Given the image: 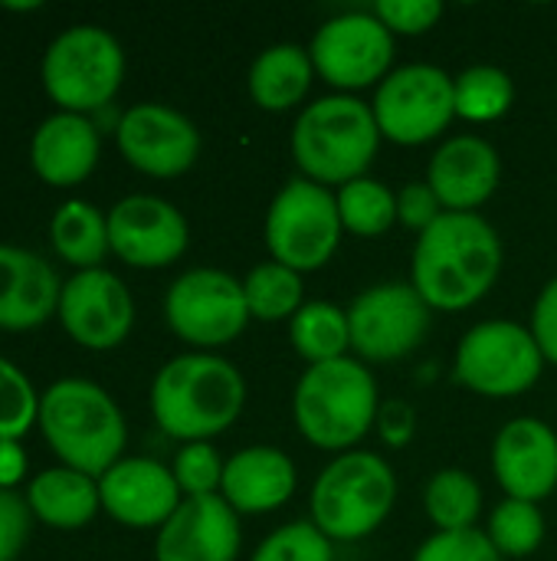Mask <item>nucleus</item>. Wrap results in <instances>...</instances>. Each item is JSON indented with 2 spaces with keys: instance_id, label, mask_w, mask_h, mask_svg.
I'll use <instances>...</instances> for the list:
<instances>
[{
  "instance_id": "25",
  "label": "nucleus",
  "mask_w": 557,
  "mask_h": 561,
  "mask_svg": "<svg viewBox=\"0 0 557 561\" xmlns=\"http://www.w3.org/2000/svg\"><path fill=\"white\" fill-rule=\"evenodd\" d=\"M26 503L36 519H43L49 529H62V533L89 526L95 519V513L102 510L98 480H92L79 470H69V467L43 470L30 483Z\"/></svg>"
},
{
  "instance_id": "35",
  "label": "nucleus",
  "mask_w": 557,
  "mask_h": 561,
  "mask_svg": "<svg viewBox=\"0 0 557 561\" xmlns=\"http://www.w3.org/2000/svg\"><path fill=\"white\" fill-rule=\"evenodd\" d=\"M223 460L217 454L213 444H184L174 457V480L184 493V500L190 496H217L220 483H223Z\"/></svg>"
},
{
  "instance_id": "21",
  "label": "nucleus",
  "mask_w": 557,
  "mask_h": 561,
  "mask_svg": "<svg viewBox=\"0 0 557 561\" xmlns=\"http://www.w3.org/2000/svg\"><path fill=\"white\" fill-rule=\"evenodd\" d=\"M62 296V283L56 270L23 250L0 243V329L26 332L56 316Z\"/></svg>"
},
{
  "instance_id": "39",
  "label": "nucleus",
  "mask_w": 557,
  "mask_h": 561,
  "mask_svg": "<svg viewBox=\"0 0 557 561\" xmlns=\"http://www.w3.org/2000/svg\"><path fill=\"white\" fill-rule=\"evenodd\" d=\"M30 503L13 490H0V561H16L30 536Z\"/></svg>"
},
{
  "instance_id": "31",
  "label": "nucleus",
  "mask_w": 557,
  "mask_h": 561,
  "mask_svg": "<svg viewBox=\"0 0 557 561\" xmlns=\"http://www.w3.org/2000/svg\"><path fill=\"white\" fill-rule=\"evenodd\" d=\"M243 296H246L250 319H259V322H286L305 306L302 302V276L276 260L256 263L246 273Z\"/></svg>"
},
{
  "instance_id": "29",
  "label": "nucleus",
  "mask_w": 557,
  "mask_h": 561,
  "mask_svg": "<svg viewBox=\"0 0 557 561\" xmlns=\"http://www.w3.org/2000/svg\"><path fill=\"white\" fill-rule=\"evenodd\" d=\"M453 95H456V118L486 125L509 115L515 102V82L506 69L483 62L453 76Z\"/></svg>"
},
{
  "instance_id": "23",
  "label": "nucleus",
  "mask_w": 557,
  "mask_h": 561,
  "mask_svg": "<svg viewBox=\"0 0 557 561\" xmlns=\"http://www.w3.org/2000/svg\"><path fill=\"white\" fill-rule=\"evenodd\" d=\"M102 138L89 115L56 112L33 131L30 164L53 187L82 184L98 164Z\"/></svg>"
},
{
  "instance_id": "5",
  "label": "nucleus",
  "mask_w": 557,
  "mask_h": 561,
  "mask_svg": "<svg viewBox=\"0 0 557 561\" xmlns=\"http://www.w3.org/2000/svg\"><path fill=\"white\" fill-rule=\"evenodd\" d=\"M39 427L62 467L92 480L108 473L125 450V414L105 388L85 378H62L39 398Z\"/></svg>"
},
{
  "instance_id": "19",
  "label": "nucleus",
  "mask_w": 557,
  "mask_h": 561,
  "mask_svg": "<svg viewBox=\"0 0 557 561\" xmlns=\"http://www.w3.org/2000/svg\"><path fill=\"white\" fill-rule=\"evenodd\" d=\"M243 546L240 516L217 496H190L158 529L154 561H236Z\"/></svg>"
},
{
  "instance_id": "9",
  "label": "nucleus",
  "mask_w": 557,
  "mask_h": 561,
  "mask_svg": "<svg viewBox=\"0 0 557 561\" xmlns=\"http://www.w3.org/2000/svg\"><path fill=\"white\" fill-rule=\"evenodd\" d=\"M545 355L529 325L512 319H489L473 325L453 358V375L463 388L483 398H519L538 385Z\"/></svg>"
},
{
  "instance_id": "13",
  "label": "nucleus",
  "mask_w": 557,
  "mask_h": 561,
  "mask_svg": "<svg viewBox=\"0 0 557 561\" xmlns=\"http://www.w3.org/2000/svg\"><path fill=\"white\" fill-rule=\"evenodd\" d=\"M430 312L410 283H378L348 306L351 352L364 365L407 358L427 339Z\"/></svg>"
},
{
  "instance_id": "26",
  "label": "nucleus",
  "mask_w": 557,
  "mask_h": 561,
  "mask_svg": "<svg viewBox=\"0 0 557 561\" xmlns=\"http://www.w3.org/2000/svg\"><path fill=\"white\" fill-rule=\"evenodd\" d=\"M49 237L56 253L72 263L79 273L82 270H98L105 260L108 247V217H102L98 207L89 201H66L49 224Z\"/></svg>"
},
{
  "instance_id": "42",
  "label": "nucleus",
  "mask_w": 557,
  "mask_h": 561,
  "mask_svg": "<svg viewBox=\"0 0 557 561\" xmlns=\"http://www.w3.org/2000/svg\"><path fill=\"white\" fill-rule=\"evenodd\" d=\"M26 457L16 447V440H0V490H10L13 483L23 480Z\"/></svg>"
},
{
  "instance_id": "6",
  "label": "nucleus",
  "mask_w": 557,
  "mask_h": 561,
  "mask_svg": "<svg viewBox=\"0 0 557 561\" xmlns=\"http://www.w3.org/2000/svg\"><path fill=\"white\" fill-rule=\"evenodd\" d=\"M394 503L397 477L391 463L371 450H348L318 473L309 513L332 542H358L387 523Z\"/></svg>"
},
{
  "instance_id": "36",
  "label": "nucleus",
  "mask_w": 557,
  "mask_h": 561,
  "mask_svg": "<svg viewBox=\"0 0 557 561\" xmlns=\"http://www.w3.org/2000/svg\"><path fill=\"white\" fill-rule=\"evenodd\" d=\"M414 561H506L486 533L466 529V533H433L420 542Z\"/></svg>"
},
{
  "instance_id": "34",
  "label": "nucleus",
  "mask_w": 557,
  "mask_h": 561,
  "mask_svg": "<svg viewBox=\"0 0 557 561\" xmlns=\"http://www.w3.org/2000/svg\"><path fill=\"white\" fill-rule=\"evenodd\" d=\"M33 424H39V394L13 362L0 358V440H20Z\"/></svg>"
},
{
  "instance_id": "27",
  "label": "nucleus",
  "mask_w": 557,
  "mask_h": 561,
  "mask_svg": "<svg viewBox=\"0 0 557 561\" xmlns=\"http://www.w3.org/2000/svg\"><path fill=\"white\" fill-rule=\"evenodd\" d=\"M289 342L309 365H325L335 358H345L351 348V329H348V309L315 299L305 302L289 319Z\"/></svg>"
},
{
  "instance_id": "17",
  "label": "nucleus",
  "mask_w": 557,
  "mask_h": 561,
  "mask_svg": "<svg viewBox=\"0 0 557 561\" xmlns=\"http://www.w3.org/2000/svg\"><path fill=\"white\" fill-rule=\"evenodd\" d=\"M98 496L102 510L128 529H161L184 503L171 467L151 457H121L98 477Z\"/></svg>"
},
{
  "instance_id": "38",
  "label": "nucleus",
  "mask_w": 557,
  "mask_h": 561,
  "mask_svg": "<svg viewBox=\"0 0 557 561\" xmlns=\"http://www.w3.org/2000/svg\"><path fill=\"white\" fill-rule=\"evenodd\" d=\"M446 214V207L440 204L437 191L427 181H410L397 191V220L417 233L430 230L440 217Z\"/></svg>"
},
{
  "instance_id": "22",
  "label": "nucleus",
  "mask_w": 557,
  "mask_h": 561,
  "mask_svg": "<svg viewBox=\"0 0 557 561\" xmlns=\"http://www.w3.org/2000/svg\"><path fill=\"white\" fill-rule=\"evenodd\" d=\"M295 493V463L279 447H246L223 467L220 496L236 516H263L282 510Z\"/></svg>"
},
{
  "instance_id": "3",
  "label": "nucleus",
  "mask_w": 557,
  "mask_h": 561,
  "mask_svg": "<svg viewBox=\"0 0 557 561\" xmlns=\"http://www.w3.org/2000/svg\"><path fill=\"white\" fill-rule=\"evenodd\" d=\"M381 411L378 381L361 358H335L309 365L292 394L299 434L328 454L355 450L374 427Z\"/></svg>"
},
{
  "instance_id": "16",
  "label": "nucleus",
  "mask_w": 557,
  "mask_h": 561,
  "mask_svg": "<svg viewBox=\"0 0 557 561\" xmlns=\"http://www.w3.org/2000/svg\"><path fill=\"white\" fill-rule=\"evenodd\" d=\"M56 316L72 342L92 352H108L128 339L135 325V299L115 273L102 266L82 270L62 283Z\"/></svg>"
},
{
  "instance_id": "30",
  "label": "nucleus",
  "mask_w": 557,
  "mask_h": 561,
  "mask_svg": "<svg viewBox=\"0 0 557 561\" xmlns=\"http://www.w3.org/2000/svg\"><path fill=\"white\" fill-rule=\"evenodd\" d=\"M341 227L355 237H384L397 224V194L378 178H358L335 191Z\"/></svg>"
},
{
  "instance_id": "32",
  "label": "nucleus",
  "mask_w": 557,
  "mask_h": 561,
  "mask_svg": "<svg viewBox=\"0 0 557 561\" xmlns=\"http://www.w3.org/2000/svg\"><path fill=\"white\" fill-rule=\"evenodd\" d=\"M486 536L502 559H529L545 542V516L538 503L502 500L489 516Z\"/></svg>"
},
{
  "instance_id": "10",
  "label": "nucleus",
  "mask_w": 557,
  "mask_h": 561,
  "mask_svg": "<svg viewBox=\"0 0 557 561\" xmlns=\"http://www.w3.org/2000/svg\"><path fill=\"white\" fill-rule=\"evenodd\" d=\"M381 138L417 148L440 138L456 118L453 76L433 62H407L374 89L371 99Z\"/></svg>"
},
{
  "instance_id": "18",
  "label": "nucleus",
  "mask_w": 557,
  "mask_h": 561,
  "mask_svg": "<svg viewBox=\"0 0 557 561\" xmlns=\"http://www.w3.org/2000/svg\"><path fill=\"white\" fill-rule=\"evenodd\" d=\"M492 473L509 500L542 503L557 490V434L538 417L509 421L492 444Z\"/></svg>"
},
{
  "instance_id": "7",
  "label": "nucleus",
  "mask_w": 557,
  "mask_h": 561,
  "mask_svg": "<svg viewBox=\"0 0 557 561\" xmlns=\"http://www.w3.org/2000/svg\"><path fill=\"white\" fill-rule=\"evenodd\" d=\"M125 79L121 43L92 23L62 30L43 53V85L59 112H95L105 108Z\"/></svg>"
},
{
  "instance_id": "37",
  "label": "nucleus",
  "mask_w": 557,
  "mask_h": 561,
  "mask_svg": "<svg viewBox=\"0 0 557 561\" xmlns=\"http://www.w3.org/2000/svg\"><path fill=\"white\" fill-rule=\"evenodd\" d=\"M371 13L394 36H423L440 23L443 3L440 0H378Z\"/></svg>"
},
{
  "instance_id": "12",
  "label": "nucleus",
  "mask_w": 557,
  "mask_h": 561,
  "mask_svg": "<svg viewBox=\"0 0 557 561\" xmlns=\"http://www.w3.org/2000/svg\"><path fill=\"white\" fill-rule=\"evenodd\" d=\"M315 76L341 95L381 85L394 66V33L371 13L351 10L325 20L309 43Z\"/></svg>"
},
{
  "instance_id": "20",
  "label": "nucleus",
  "mask_w": 557,
  "mask_h": 561,
  "mask_svg": "<svg viewBox=\"0 0 557 561\" xmlns=\"http://www.w3.org/2000/svg\"><path fill=\"white\" fill-rule=\"evenodd\" d=\"M502 181L499 151L479 135H453L437 148L427 168V184L450 214H476Z\"/></svg>"
},
{
  "instance_id": "15",
  "label": "nucleus",
  "mask_w": 557,
  "mask_h": 561,
  "mask_svg": "<svg viewBox=\"0 0 557 561\" xmlns=\"http://www.w3.org/2000/svg\"><path fill=\"white\" fill-rule=\"evenodd\" d=\"M187 243V217L164 197L131 194L108 210V247L135 270L171 266L184 256Z\"/></svg>"
},
{
  "instance_id": "40",
  "label": "nucleus",
  "mask_w": 557,
  "mask_h": 561,
  "mask_svg": "<svg viewBox=\"0 0 557 561\" xmlns=\"http://www.w3.org/2000/svg\"><path fill=\"white\" fill-rule=\"evenodd\" d=\"M374 431H378V437H381L387 447L404 450V447L414 440V434H417V411H414L407 401L391 398V401L381 404L378 421H374Z\"/></svg>"
},
{
  "instance_id": "2",
  "label": "nucleus",
  "mask_w": 557,
  "mask_h": 561,
  "mask_svg": "<svg viewBox=\"0 0 557 561\" xmlns=\"http://www.w3.org/2000/svg\"><path fill=\"white\" fill-rule=\"evenodd\" d=\"M246 408L240 368L213 352L171 358L151 385V414L158 427L184 444H210L230 431Z\"/></svg>"
},
{
  "instance_id": "4",
  "label": "nucleus",
  "mask_w": 557,
  "mask_h": 561,
  "mask_svg": "<svg viewBox=\"0 0 557 561\" xmlns=\"http://www.w3.org/2000/svg\"><path fill=\"white\" fill-rule=\"evenodd\" d=\"M381 148L371 102L358 95H325L305 105L292 125V158L302 178L322 187H345L368 178Z\"/></svg>"
},
{
  "instance_id": "33",
  "label": "nucleus",
  "mask_w": 557,
  "mask_h": 561,
  "mask_svg": "<svg viewBox=\"0 0 557 561\" xmlns=\"http://www.w3.org/2000/svg\"><path fill=\"white\" fill-rule=\"evenodd\" d=\"M250 561H335V552L332 539L312 519H299L269 533Z\"/></svg>"
},
{
  "instance_id": "28",
  "label": "nucleus",
  "mask_w": 557,
  "mask_h": 561,
  "mask_svg": "<svg viewBox=\"0 0 557 561\" xmlns=\"http://www.w3.org/2000/svg\"><path fill=\"white\" fill-rule=\"evenodd\" d=\"M423 513L437 533H466L476 529L483 513V490L473 473L460 467L437 470L423 490Z\"/></svg>"
},
{
  "instance_id": "43",
  "label": "nucleus",
  "mask_w": 557,
  "mask_h": 561,
  "mask_svg": "<svg viewBox=\"0 0 557 561\" xmlns=\"http://www.w3.org/2000/svg\"><path fill=\"white\" fill-rule=\"evenodd\" d=\"M43 3L39 0H30V3H3V10H16V13H23V10H39Z\"/></svg>"
},
{
  "instance_id": "11",
  "label": "nucleus",
  "mask_w": 557,
  "mask_h": 561,
  "mask_svg": "<svg viewBox=\"0 0 557 561\" xmlns=\"http://www.w3.org/2000/svg\"><path fill=\"white\" fill-rule=\"evenodd\" d=\"M164 319L177 339L200 352L236 342L250 325L243 283L227 270L197 266L181 273L164 296Z\"/></svg>"
},
{
  "instance_id": "41",
  "label": "nucleus",
  "mask_w": 557,
  "mask_h": 561,
  "mask_svg": "<svg viewBox=\"0 0 557 561\" xmlns=\"http://www.w3.org/2000/svg\"><path fill=\"white\" fill-rule=\"evenodd\" d=\"M532 335L545 355V362L557 365V276L548 279L535 299V309H532Z\"/></svg>"
},
{
  "instance_id": "24",
  "label": "nucleus",
  "mask_w": 557,
  "mask_h": 561,
  "mask_svg": "<svg viewBox=\"0 0 557 561\" xmlns=\"http://www.w3.org/2000/svg\"><path fill=\"white\" fill-rule=\"evenodd\" d=\"M315 79V62L305 46L299 43H276L266 46L250 66V99L263 112H289L295 108Z\"/></svg>"
},
{
  "instance_id": "1",
  "label": "nucleus",
  "mask_w": 557,
  "mask_h": 561,
  "mask_svg": "<svg viewBox=\"0 0 557 561\" xmlns=\"http://www.w3.org/2000/svg\"><path fill=\"white\" fill-rule=\"evenodd\" d=\"M502 237L479 214H443L417 237L410 286L433 312H463L489 296L502 276Z\"/></svg>"
},
{
  "instance_id": "14",
  "label": "nucleus",
  "mask_w": 557,
  "mask_h": 561,
  "mask_svg": "<svg viewBox=\"0 0 557 561\" xmlns=\"http://www.w3.org/2000/svg\"><path fill=\"white\" fill-rule=\"evenodd\" d=\"M115 141L121 158L151 178H177L190 171L200 158V131L197 125L161 102L131 105L115 128Z\"/></svg>"
},
{
  "instance_id": "8",
  "label": "nucleus",
  "mask_w": 557,
  "mask_h": 561,
  "mask_svg": "<svg viewBox=\"0 0 557 561\" xmlns=\"http://www.w3.org/2000/svg\"><path fill=\"white\" fill-rule=\"evenodd\" d=\"M266 250L276 263L292 273L322 270L341 243V217L332 187H322L309 178H292L279 187L266 210Z\"/></svg>"
}]
</instances>
